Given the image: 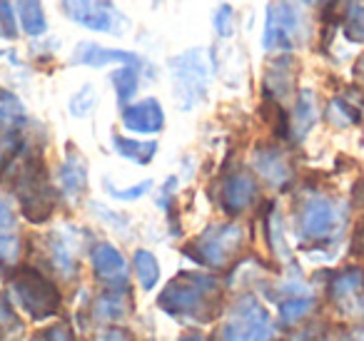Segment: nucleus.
<instances>
[{"label": "nucleus", "mask_w": 364, "mask_h": 341, "mask_svg": "<svg viewBox=\"0 0 364 341\" xmlns=\"http://www.w3.org/2000/svg\"><path fill=\"white\" fill-rule=\"evenodd\" d=\"M13 190L21 202V212L28 222L43 224L53 217L58 205V195L50 187L46 172V162L41 155H28L23 165L18 167V175L13 180Z\"/></svg>", "instance_id": "1"}, {"label": "nucleus", "mask_w": 364, "mask_h": 341, "mask_svg": "<svg viewBox=\"0 0 364 341\" xmlns=\"http://www.w3.org/2000/svg\"><path fill=\"white\" fill-rule=\"evenodd\" d=\"M218 279L198 271H185L175 276L157 296L162 311L175 316H193V319H210L208 306L218 296Z\"/></svg>", "instance_id": "2"}, {"label": "nucleus", "mask_w": 364, "mask_h": 341, "mask_svg": "<svg viewBox=\"0 0 364 341\" xmlns=\"http://www.w3.org/2000/svg\"><path fill=\"white\" fill-rule=\"evenodd\" d=\"M309 36V23L297 0H272L264 11L262 48L269 53H289Z\"/></svg>", "instance_id": "3"}, {"label": "nucleus", "mask_w": 364, "mask_h": 341, "mask_svg": "<svg viewBox=\"0 0 364 341\" xmlns=\"http://www.w3.org/2000/svg\"><path fill=\"white\" fill-rule=\"evenodd\" d=\"M11 289L16 301L33 321H46L58 314L63 304L60 289L36 266H16L11 271Z\"/></svg>", "instance_id": "4"}, {"label": "nucleus", "mask_w": 364, "mask_h": 341, "mask_svg": "<svg viewBox=\"0 0 364 341\" xmlns=\"http://www.w3.org/2000/svg\"><path fill=\"white\" fill-rule=\"evenodd\" d=\"M167 70L172 77V90L180 110H193L195 105L208 97L210 82V63L205 50L193 48L167 60Z\"/></svg>", "instance_id": "5"}, {"label": "nucleus", "mask_w": 364, "mask_h": 341, "mask_svg": "<svg viewBox=\"0 0 364 341\" xmlns=\"http://www.w3.org/2000/svg\"><path fill=\"white\" fill-rule=\"evenodd\" d=\"M245 242V232L237 224H215L205 229L190 247H185V254L193 256L198 264L228 266L232 256L240 251Z\"/></svg>", "instance_id": "6"}, {"label": "nucleus", "mask_w": 364, "mask_h": 341, "mask_svg": "<svg viewBox=\"0 0 364 341\" xmlns=\"http://www.w3.org/2000/svg\"><path fill=\"white\" fill-rule=\"evenodd\" d=\"M60 8L65 18H70L73 23L87 28V31L122 36V16L112 0H60Z\"/></svg>", "instance_id": "7"}, {"label": "nucleus", "mask_w": 364, "mask_h": 341, "mask_svg": "<svg viewBox=\"0 0 364 341\" xmlns=\"http://www.w3.org/2000/svg\"><path fill=\"white\" fill-rule=\"evenodd\" d=\"M269 331H272V324H269L267 309L250 296L240 306H235L223 336L225 341H267Z\"/></svg>", "instance_id": "8"}, {"label": "nucleus", "mask_w": 364, "mask_h": 341, "mask_svg": "<svg viewBox=\"0 0 364 341\" xmlns=\"http://www.w3.org/2000/svg\"><path fill=\"white\" fill-rule=\"evenodd\" d=\"M339 227V207L327 197H314L302 210V234L307 239H327Z\"/></svg>", "instance_id": "9"}, {"label": "nucleus", "mask_w": 364, "mask_h": 341, "mask_svg": "<svg viewBox=\"0 0 364 341\" xmlns=\"http://www.w3.org/2000/svg\"><path fill=\"white\" fill-rule=\"evenodd\" d=\"M73 63L75 65H87V67H105V65H130L140 70L145 65L137 53L132 50H117V48H105L97 43H77L75 53H73Z\"/></svg>", "instance_id": "10"}, {"label": "nucleus", "mask_w": 364, "mask_h": 341, "mask_svg": "<svg viewBox=\"0 0 364 341\" xmlns=\"http://www.w3.org/2000/svg\"><path fill=\"white\" fill-rule=\"evenodd\" d=\"M122 125L137 135H157L165 127V112L155 97L122 107Z\"/></svg>", "instance_id": "11"}, {"label": "nucleus", "mask_w": 364, "mask_h": 341, "mask_svg": "<svg viewBox=\"0 0 364 341\" xmlns=\"http://www.w3.org/2000/svg\"><path fill=\"white\" fill-rule=\"evenodd\" d=\"M255 197H257V182H255V177L250 172H235L223 182L220 202H223V210L228 215H242L252 205Z\"/></svg>", "instance_id": "12"}, {"label": "nucleus", "mask_w": 364, "mask_h": 341, "mask_svg": "<svg viewBox=\"0 0 364 341\" xmlns=\"http://www.w3.org/2000/svg\"><path fill=\"white\" fill-rule=\"evenodd\" d=\"M252 165H255V170L274 187H284L292 180V167H289L287 155H284L279 147L259 145L252 155Z\"/></svg>", "instance_id": "13"}, {"label": "nucleus", "mask_w": 364, "mask_h": 341, "mask_svg": "<svg viewBox=\"0 0 364 341\" xmlns=\"http://www.w3.org/2000/svg\"><path fill=\"white\" fill-rule=\"evenodd\" d=\"M92 269L100 279H105L110 286H125L127 281V264L122 254L112 244H95L90 251Z\"/></svg>", "instance_id": "14"}, {"label": "nucleus", "mask_w": 364, "mask_h": 341, "mask_svg": "<svg viewBox=\"0 0 364 341\" xmlns=\"http://www.w3.org/2000/svg\"><path fill=\"white\" fill-rule=\"evenodd\" d=\"M58 182H60V190L65 192L68 197H82L87 190V165L80 155L70 147L65 162L60 165V172H58Z\"/></svg>", "instance_id": "15"}, {"label": "nucleus", "mask_w": 364, "mask_h": 341, "mask_svg": "<svg viewBox=\"0 0 364 341\" xmlns=\"http://www.w3.org/2000/svg\"><path fill=\"white\" fill-rule=\"evenodd\" d=\"M16 13L23 33H28L31 38H41L48 33V18L43 0H16Z\"/></svg>", "instance_id": "16"}, {"label": "nucleus", "mask_w": 364, "mask_h": 341, "mask_svg": "<svg viewBox=\"0 0 364 341\" xmlns=\"http://www.w3.org/2000/svg\"><path fill=\"white\" fill-rule=\"evenodd\" d=\"M112 147L120 157L135 162V165H150L157 155V142L155 140H130V137L122 135H112Z\"/></svg>", "instance_id": "17"}, {"label": "nucleus", "mask_w": 364, "mask_h": 341, "mask_svg": "<svg viewBox=\"0 0 364 341\" xmlns=\"http://www.w3.org/2000/svg\"><path fill=\"white\" fill-rule=\"evenodd\" d=\"M127 301H130V294H127L125 286H110L95 304L97 319H102V321L120 319V316L127 311Z\"/></svg>", "instance_id": "18"}, {"label": "nucleus", "mask_w": 364, "mask_h": 341, "mask_svg": "<svg viewBox=\"0 0 364 341\" xmlns=\"http://www.w3.org/2000/svg\"><path fill=\"white\" fill-rule=\"evenodd\" d=\"M314 120H317V110H314V95L309 90L299 92V100L294 105V112L289 117V135L297 132V137H304L312 130Z\"/></svg>", "instance_id": "19"}, {"label": "nucleus", "mask_w": 364, "mask_h": 341, "mask_svg": "<svg viewBox=\"0 0 364 341\" xmlns=\"http://www.w3.org/2000/svg\"><path fill=\"white\" fill-rule=\"evenodd\" d=\"M23 122H26V107L18 100V95L0 90V127L8 132H18V127H23Z\"/></svg>", "instance_id": "20"}, {"label": "nucleus", "mask_w": 364, "mask_h": 341, "mask_svg": "<svg viewBox=\"0 0 364 341\" xmlns=\"http://www.w3.org/2000/svg\"><path fill=\"white\" fill-rule=\"evenodd\" d=\"M110 82H112V87H115L117 102H120L122 107L130 105V100L135 97V92H137V85H140L137 67H130V65L117 67V70L110 75Z\"/></svg>", "instance_id": "21"}, {"label": "nucleus", "mask_w": 364, "mask_h": 341, "mask_svg": "<svg viewBox=\"0 0 364 341\" xmlns=\"http://www.w3.org/2000/svg\"><path fill=\"white\" fill-rule=\"evenodd\" d=\"M132 264H135V274L140 279L142 289H152V286L160 281V264H157L155 254L147 249H137L132 256Z\"/></svg>", "instance_id": "22"}, {"label": "nucleus", "mask_w": 364, "mask_h": 341, "mask_svg": "<svg viewBox=\"0 0 364 341\" xmlns=\"http://www.w3.org/2000/svg\"><path fill=\"white\" fill-rule=\"evenodd\" d=\"M342 28H344V36L352 43H364V3L362 0H347Z\"/></svg>", "instance_id": "23"}, {"label": "nucleus", "mask_w": 364, "mask_h": 341, "mask_svg": "<svg viewBox=\"0 0 364 341\" xmlns=\"http://www.w3.org/2000/svg\"><path fill=\"white\" fill-rule=\"evenodd\" d=\"M262 117H264V122L272 127V132L279 137V140H287V137H289V115L277 100H272V97H267V100H264Z\"/></svg>", "instance_id": "24"}, {"label": "nucleus", "mask_w": 364, "mask_h": 341, "mask_svg": "<svg viewBox=\"0 0 364 341\" xmlns=\"http://www.w3.org/2000/svg\"><path fill=\"white\" fill-rule=\"evenodd\" d=\"M23 321L16 314V309L11 306V301L0 294V341H13L16 336H21Z\"/></svg>", "instance_id": "25"}, {"label": "nucleus", "mask_w": 364, "mask_h": 341, "mask_svg": "<svg viewBox=\"0 0 364 341\" xmlns=\"http://www.w3.org/2000/svg\"><path fill=\"white\" fill-rule=\"evenodd\" d=\"M329 120L334 122V125L344 127V125H354V122L362 120V115H359V110L354 105H349L347 100H332L329 102Z\"/></svg>", "instance_id": "26"}, {"label": "nucleus", "mask_w": 364, "mask_h": 341, "mask_svg": "<svg viewBox=\"0 0 364 341\" xmlns=\"http://www.w3.org/2000/svg\"><path fill=\"white\" fill-rule=\"evenodd\" d=\"M18 150H21V140H18L16 130H3L0 132V172H6L8 167L13 165V160L18 157Z\"/></svg>", "instance_id": "27"}, {"label": "nucleus", "mask_w": 364, "mask_h": 341, "mask_svg": "<svg viewBox=\"0 0 364 341\" xmlns=\"http://www.w3.org/2000/svg\"><path fill=\"white\" fill-rule=\"evenodd\" d=\"M0 38L16 40L18 38V18L11 0H0Z\"/></svg>", "instance_id": "28"}, {"label": "nucleus", "mask_w": 364, "mask_h": 341, "mask_svg": "<svg viewBox=\"0 0 364 341\" xmlns=\"http://www.w3.org/2000/svg\"><path fill=\"white\" fill-rule=\"evenodd\" d=\"M95 102H97V95H95V90H92V85H85V87H80V92H75V95H73L70 112L75 117H85V115H90V112H92Z\"/></svg>", "instance_id": "29"}, {"label": "nucleus", "mask_w": 364, "mask_h": 341, "mask_svg": "<svg viewBox=\"0 0 364 341\" xmlns=\"http://www.w3.org/2000/svg\"><path fill=\"white\" fill-rule=\"evenodd\" d=\"M213 26L220 38H230L235 33V11L230 3H220L213 16Z\"/></svg>", "instance_id": "30"}, {"label": "nucleus", "mask_w": 364, "mask_h": 341, "mask_svg": "<svg viewBox=\"0 0 364 341\" xmlns=\"http://www.w3.org/2000/svg\"><path fill=\"white\" fill-rule=\"evenodd\" d=\"M105 190L110 192V195L115 197V200L132 202V200H140L142 195H147V192L152 190V180H142V182H137L135 187H127V190H117V187H112V182L105 180Z\"/></svg>", "instance_id": "31"}, {"label": "nucleus", "mask_w": 364, "mask_h": 341, "mask_svg": "<svg viewBox=\"0 0 364 341\" xmlns=\"http://www.w3.org/2000/svg\"><path fill=\"white\" fill-rule=\"evenodd\" d=\"M18 254H21V242L16 237H0V271L16 266Z\"/></svg>", "instance_id": "32"}, {"label": "nucleus", "mask_w": 364, "mask_h": 341, "mask_svg": "<svg viewBox=\"0 0 364 341\" xmlns=\"http://www.w3.org/2000/svg\"><path fill=\"white\" fill-rule=\"evenodd\" d=\"M312 309V299H287L282 304V309H279V314H282V321H297L302 319L307 311Z\"/></svg>", "instance_id": "33"}, {"label": "nucleus", "mask_w": 364, "mask_h": 341, "mask_svg": "<svg viewBox=\"0 0 364 341\" xmlns=\"http://www.w3.org/2000/svg\"><path fill=\"white\" fill-rule=\"evenodd\" d=\"M33 341H75V336H73L70 326L55 324V326H50V329L41 331Z\"/></svg>", "instance_id": "34"}, {"label": "nucleus", "mask_w": 364, "mask_h": 341, "mask_svg": "<svg viewBox=\"0 0 364 341\" xmlns=\"http://www.w3.org/2000/svg\"><path fill=\"white\" fill-rule=\"evenodd\" d=\"M13 224H16V212H13V205L0 197V232L11 229Z\"/></svg>", "instance_id": "35"}, {"label": "nucleus", "mask_w": 364, "mask_h": 341, "mask_svg": "<svg viewBox=\"0 0 364 341\" xmlns=\"http://www.w3.org/2000/svg\"><path fill=\"white\" fill-rule=\"evenodd\" d=\"M352 205L357 210H364V177H359L352 185Z\"/></svg>", "instance_id": "36"}, {"label": "nucleus", "mask_w": 364, "mask_h": 341, "mask_svg": "<svg viewBox=\"0 0 364 341\" xmlns=\"http://www.w3.org/2000/svg\"><path fill=\"white\" fill-rule=\"evenodd\" d=\"M100 341H127V336L122 334V331H117V329H110L107 334H102Z\"/></svg>", "instance_id": "37"}, {"label": "nucleus", "mask_w": 364, "mask_h": 341, "mask_svg": "<svg viewBox=\"0 0 364 341\" xmlns=\"http://www.w3.org/2000/svg\"><path fill=\"white\" fill-rule=\"evenodd\" d=\"M180 341H205V339L200 334H188L185 339H180Z\"/></svg>", "instance_id": "38"}, {"label": "nucleus", "mask_w": 364, "mask_h": 341, "mask_svg": "<svg viewBox=\"0 0 364 341\" xmlns=\"http://www.w3.org/2000/svg\"><path fill=\"white\" fill-rule=\"evenodd\" d=\"M357 244H364V227L359 229V234H357Z\"/></svg>", "instance_id": "39"}, {"label": "nucleus", "mask_w": 364, "mask_h": 341, "mask_svg": "<svg viewBox=\"0 0 364 341\" xmlns=\"http://www.w3.org/2000/svg\"><path fill=\"white\" fill-rule=\"evenodd\" d=\"M302 3H307V6H317V3H327V0H302Z\"/></svg>", "instance_id": "40"}, {"label": "nucleus", "mask_w": 364, "mask_h": 341, "mask_svg": "<svg viewBox=\"0 0 364 341\" xmlns=\"http://www.w3.org/2000/svg\"><path fill=\"white\" fill-rule=\"evenodd\" d=\"M152 3H155V6H160V3H162V0H152Z\"/></svg>", "instance_id": "41"}]
</instances>
